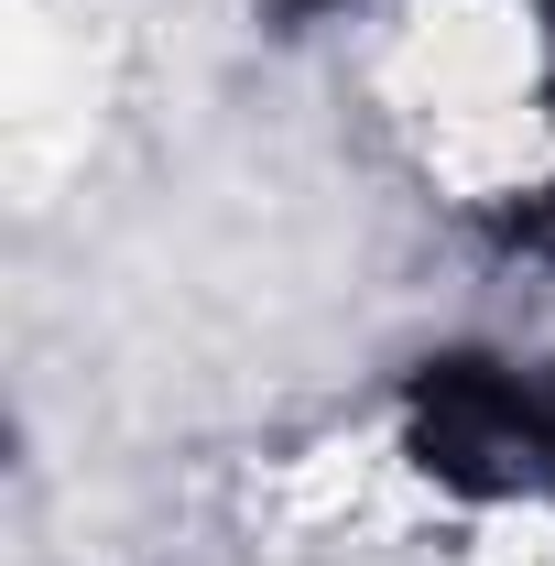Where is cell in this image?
I'll return each instance as SVG.
<instances>
[{
  "instance_id": "cell-1",
  "label": "cell",
  "mask_w": 555,
  "mask_h": 566,
  "mask_svg": "<svg viewBox=\"0 0 555 566\" xmlns=\"http://www.w3.org/2000/svg\"><path fill=\"white\" fill-rule=\"evenodd\" d=\"M370 55L436 208L501 251H555V0H404Z\"/></svg>"
},
{
  "instance_id": "cell-2",
  "label": "cell",
  "mask_w": 555,
  "mask_h": 566,
  "mask_svg": "<svg viewBox=\"0 0 555 566\" xmlns=\"http://www.w3.org/2000/svg\"><path fill=\"white\" fill-rule=\"evenodd\" d=\"M381 469L447 566H555V359L425 349L381 403Z\"/></svg>"
},
{
  "instance_id": "cell-3",
  "label": "cell",
  "mask_w": 555,
  "mask_h": 566,
  "mask_svg": "<svg viewBox=\"0 0 555 566\" xmlns=\"http://www.w3.org/2000/svg\"><path fill=\"white\" fill-rule=\"evenodd\" d=\"M404 0H262V22L273 33H370V22H392Z\"/></svg>"
}]
</instances>
